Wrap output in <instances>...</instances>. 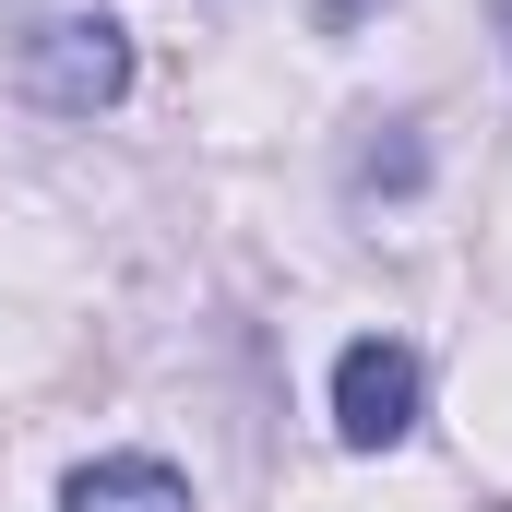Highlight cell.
<instances>
[{
  "label": "cell",
  "mask_w": 512,
  "mask_h": 512,
  "mask_svg": "<svg viewBox=\"0 0 512 512\" xmlns=\"http://www.w3.org/2000/svg\"><path fill=\"white\" fill-rule=\"evenodd\" d=\"M12 96L48 108V120H96L131 96V24L108 0H48L24 36H12Z\"/></svg>",
  "instance_id": "1"
},
{
  "label": "cell",
  "mask_w": 512,
  "mask_h": 512,
  "mask_svg": "<svg viewBox=\"0 0 512 512\" xmlns=\"http://www.w3.org/2000/svg\"><path fill=\"white\" fill-rule=\"evenodd\" d=\"M417 358L393 346V334H358L346 358H334V441L346 453H393L405 429H417Z\"/></svg>",
  "instance_id": "2"
},
{
  "label": "cell",
  "mask_w": 512,
  "mask_h": 512,
  "mask_svg": "<svg viewBox=\"0 0 512 512\" xmlns=\"http://www.w3.org/2000/svg\"><path fill=\"white\" fill-rule=\"evenodd\" d=\"M60 512H191V477L155 465V453H96V465L60 489Z\"/></svg>",
  "instance_id": "3"
},
{
  "label": "cell",
  "mask_w": 512,
  "mask_h": 512,
  "mask_svg": "<svg viewBox=\"0 0 512 512\" xmlns=\"http://www.w3.org/2000/svg\"><path fill=\"white\" fill-rule=\"evenodd\" d=\"M358 191H417V143H405V120H393V143L358 155Z\"/></svg>",
  "instance_id": "4"
},
{
  "label": "cell",
  "mask_w": 512,
  "mask_h": 512,
  "mask_svg": "<svg viewBox=\"0 0 512 512\" xmlns=\"http://www.w3.org/2000/svg\"><path fill=\"white\" fill-rule=\"evenodd\" d=\"M298 12H310V24H322V36H358V24H370V12H382V0H298Z\"/></svg>",
  "instance_id": "5"
},
{
  "label": "cell",
  "mask_w": 512,
  "mask_h": 512,
  "mask_svg": "<svg viewBox=\"0 0 512 512\" xmlns=\"http://www.w3.org/2000/svg\"><path fill=\"white\" fill-rule=\"evenodd\" d=\"M501 24H512V0H501Z\"/></svg>",
  "instance_id": "6"
}]
</instances>
